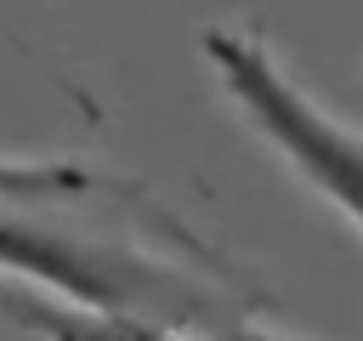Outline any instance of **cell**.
<instances>
[{"label": "cell", "instance_id": "obj_1", "mask_svg": "<svg viewBox=\"0 0 363 341\" xmlns=\"http://www.w3.org/2000/svg\"><path fill=\"white\" fill-rule=\"evenodd\" d=\"M136 193V182L85 165H0V267L51 296L153 313L216 341L261 335L244 278L216 261V250H147L96 227V205Z\"/></svg>", "mask_w": 363, "mask_h": 341}, {"label": "cell", "instance_id": "obj_2", "mask_svg": "<svg viewBox=\"0 0 363 341\" xmlns=\"http://www.w3.org/2000/svg\"><path fill=\"white\" fill-rule=\"evenodd\" d=\"M204 63L216 68L221 91L238 102V114L335 205L363 227V131L323 114L284 68L278 57L233 28H204Z\"/></svg>", "mask_w": 363, "mask_h": 341}, {"label": "cell", "instance_id": "obj_3", "mask_svg": "<svg viewBox=\"0 0 363 341\" xmlns=\"http://www.w3.org/2000/svg\"><path fill=\"white\" fill-rule=\"evenodd\" d=\"M0 307L17 330L40 335V341H216L204 330L153 318V313H130V307H91V301H68L51 290H0Z\"/></svg>", "mask_w": 363, "mask_h": 341}, {"label": "cell", "instance_id": "obj_4", "mask_svg": "<svg viewBox=\"0 0 363 341\" xmlns=\"http://www.w3.org/2000/svg\"><path fill=\"white\" fill-rule=\"evenodd\" d=\"M0 34H6V40H11V45H17V51H23V57H28V63H34V68H45V80H57V85H62V91H68V97H79V91H74V85H68V80H62V74H57V68H51V63H45V57H34V51H28V45H23V40H17V34H11V28H6V17H0ZM79 102H85V97H79ZM85 108H91V102H85Z\"/></svg>", "mask_w": 363, "mask_h": 341}]
</instances>
